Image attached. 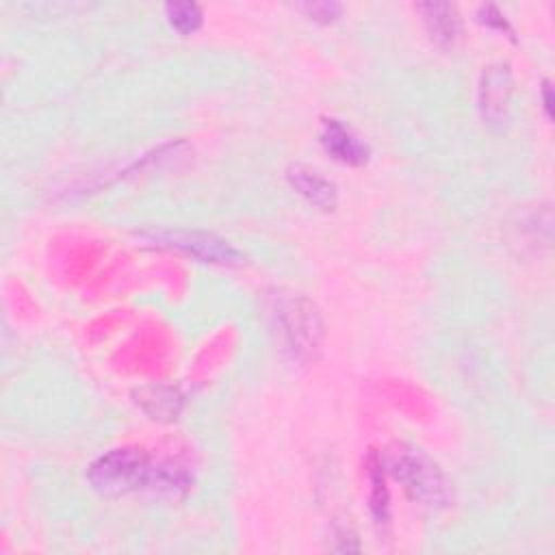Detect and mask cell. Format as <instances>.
<instances>
[{"label": "cell", "mask_w": 555, "mask_h": 555, "mask_svg": "<svg viewBox=\"0 0 555 555\" xmlns=\"http://www.w3.org/2000/svg\"><path fill=\"white\" fill-rule=\"evenodd\" d=\"M477 15H479L477 20H479L481 24H486V26H490V28H496V30H505V33H512L509 24L505 22V17L501 15V11H499L496 7H492V4H488V7H481Z\"/></svg>", "instance_id": "obj_13"}, {"label": "cell", "mask_w": 555, "mask_h": 555, "mask_svg": "<svg viewBox=\"0 0 555 555\" xmlns=\"http://www.w3.org/2000/svg\"><path fill=\"white\" fill-rule=\"evenodd\" d=\"M542 100H544V111L551 117L553 115V98H551V82L548 80H544V85H542Z\"/></svg>", "instance_id": "obj_14"}, {"label": "cell", "mask_w": 555, "mask_h": 555, "mask_svg": "<svg viewBox=\"0 0 555 555\" xmlns=\"http://www.w3.org/2000/svg\"><path fill=\"white\" fill-rule=\"evenodd\" d=\"M288 351L297 360H308L321 345V319L310 301L301 297H284L275 308Z\"/></svg>", "instance_id": "obj_4"}, {"label": "cell", "mask_w": 555, "mask_h": 555, "mask_svg": "<svg viewBox=\"0 0 555 555\" xmlns=\"http://www.w3.org/2000/svg\"><path fill=\"white\" fill-rule=\"evenodd\" d=\"M371 512L377 525H386L388 522V490H386V481H384V470L377 457H371Z\"/></svg>", "instance_id": "obj_11"}, {"label": "cell", "mask_w": 555, "mask_h": 555, "mask_svg": "<svg viewBox=\"0 0 555 555\" xmlns=\"http://www.w3.org/2000/svg\"><path fill=\"white\" fill-rule=\"evenodd\" d=\"M95 492L108 499L152 492L158 496H182L191 488L184 466L169 460H154L143 449L119 447L95 457L87 470Z\"/></svg>", "instance_id": "obj_1"}, {"label": "cell", "mask_w": 555, "mask_h": 555, "mask_svg": "<svg viewBox=\"0 0 555 555\" xmlns=\"http://www.w3.org/2000/svg\"><path fill=\"white\" fill-rule=\"evenodd\" d=\"M143 238L158 247L178 249L199 262L210 264H238L243 260V254L225 238L212 234V232H199V230H154L143 234Z\"/></svg>", "instance_id": "obj_3"}, {"label": "cell", "mask_w": 555, "mask_h": 555, "mask_svg": "<svg viewBox=\"0 0 555 555\" xmlns=\"http://www.w3.org/2000/svg\"><path fill=\"white\" fill-rule=\"evenodd\" d=\"M512 72L507 63L488 65L477 89V106L488 124H503L512 100Z\"/></svg>", "instance_id": "obj_5"}, {"label": "cell", "mask_w": 555, "mask_h": 555, "mask_svg": "<svg viewBox=\"0 0 555 555\" xmlns=\"http://www.w3.org/2000/svg\"><path fill=\"white\" fill-rule=\"evenodd\" d=\"M301 11H306V15L314 22H321V24H330L334 22L343 7L338 2H306V4H299Z\"/></svg>", "instance_id": "obj_12"}, {"label": "cell", "mask_w": 555, "mask_h": 555, "mask_svg": "<svg viewBox=\"0 0 555 555\" xmlns=\"http://www.w3.org/2000/svg\"><path fill=\"white\" fill-rule=\"evenodd\" d=\"M288 184L314 208L321 210H332L338 202V191L336 184L330 182L325 176H321L319 171L304 167V165H293L286 171Z\"/></svg>", "instance_id": "obj_8"}, {"label": "cell", "mask_w": 555, "mask_h": 555, "mask_svg": "<svg viewBox=\"0 0 555 555\" xmlns=\"http://www.w3.org/2000/svg\"><path fill=\"white\" fill-rule=\"evenodd\" d=\"M137 403L150 418L171 421L180 414L184 397L178 388L171 386H147L137 390Z\"/></svg>", "instance_id": "obj_9"}, {"label": "cell", "mask_w": 555, "mask_h": 555, "mask_svg": "<svg viewBox=\"0 0 555 555\" xmlns=\"http://www.w3.org/2000/svg\"><path fill=\"white\" fill-rule=\"evenodd\" d=\"M323 150L345 165H364L371 156V147L343 121L338 119H323V128L319 134Z\"/></svg>", "instance_id": "obj_6"}, {"label": "cell", "mask_w": 555, "mask_h": 555, "mask_svg": "<svg viewBox=\"0 0 555 555\" xmlns=\"http://www.w3.org/2000/svg\"><path fill=\"white\" fill-rule=\"evenodd\" d=\"M390 473L401 483L405 494L421 507L442 509L453 496L444 470L418 449L395 453L390 462Z\"/></svg>", "instance_id": "obj_2"}, {"label": "cell", "mask_w": 555, "mask_h": 555, "mask_svg": "<svg viewBox=\"0 0 555 555\" xmlns=\"http://www.w3.org/2000/svg\"><path fill=\"white\" fill-rule=\"evenodd\" d=\"M416 11L423 17L429 39L442 50L453 48V43L457 41V35H460V13H457L455 4L434 0V2L416 4Z\"/></svg>", "instance_id": "obj_7"}, {"label": "cell", "mask_w": 555, "mask_h": 555, "mask_svg": "<svg viewBox=\"0 0 555 555\" xmlns=\"http://www.w3.org/2000/svg\"><path fill=\"white\" fill-rule=\"evenodd\" d=\"M169 26L180 35H193L202 26V9L195 2H169L165 7Z\"/></svg>", "instance_id": "obj_10"}]
</instances>
